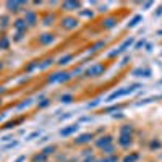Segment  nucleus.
<instances>
[{
	"label": "nucleus",
	"mask_w": 162,
	"mask_h": 162,
	"mask_svg": "<svg viewBox=\"0 0 162 162\" xmlns=\"http://www.w3.org/2000/svg\"><path fill=\"white\" fill-rule=\"evenodd\" d=\"M140 21H141V16H135V18L131 19V23H130L128 26H130V28H133V26H136V25H138V23H140Z\"/></svg>",
	"instance_id": "nucleus-16"
},
{
	"label": "nucleus",
	"mask_w": 162,
	"mask_h": 162,
	"mask_svg": "<svg viewBox=\"0 0 162 162\" xmlns=\"http://www.w3.org/2000/svg\"><path fill=\"white\" fill-rule=\"evenodd\" d=\"M47 141H49V136H44V138L41 140V144H42V143H47Z\"/></svg>",
	"instance_id": "nucleus-27"
},
{
	"label": "nucleus",
	"mask_w": 162,
	"mask_h": 162,
	"mask_svg": "<svg viewBox=\"0 0 162 162\" xmlns=\"http://www.w3.org/2000/svg\"><path fill=\"white\" fill-rule=\"evenodd\" d=\"M143 46H144V41H140V42L135 46V49H140V47H143Z\"/></svg>",
	"instance_id": "nucleus-25"
},
{
	"label": "nucleus",
	"mask_w": 162,
	"mask_h": 162,
	"mask_svg": "<svg viewBox=\"0 0 162 162\" xmlns=\"http://www.w3.org/2000/svg\"><path fill=\"white\" fill-rule=\"evenodd\" d=\"M63 26H66V28H70V29H73V28L78 26V23H76V19H73V18H66V19H63Z\"/></svg>",
	"instance_id": "nucleus-8"
},
{
	"label": "nucleus",
	"mask_w": 162,
	"mask_h": 162,
	"mask_svg": "<svg viewBox=\"0 0 162 162\" xmlns=\"http://www.w3.org/2000/svg\"><path fill=\"white\" fill-rule=\"evenodd\" d=\"M68 78H70V75H68V73H55V75H52V76L49 78V83L65 81V80H68Z\"/></svg>",
	"instance_id": "nucleus-4"
},
{
	"label": "nucleus",
	"mask_w": 162,
	"mask_h": 162,
	"mask_svg": "<svg viewBox=\"0 0 162 162\" xmlns=\"http://www.w3.org/2000/svg\"><path fill=\"white\" fill-rule=\"evenodd\" d=\"M73 7H76V3H73V2H68V3H63V8H73Z\"/></svg>",
	"instance_id": "nucleus-22"
},
{
	"label": "nucleus",
	"mask_w": 162,
	"mask_h": 162,
	"mask_svg": "<svg viewBox=\"0 0 162 162\" xmlns=\"http://www.w3.org/2000/svg\"><path fill=\"white\" fill-rule=\"evenodd\" d=\"M138 88H141V86H140V84H133V86H130V88H126V89H118V91L112 93V94L107 97V102H112L113 99H118V97H122V96H126V94H130V93H133V91H136Z\"/></svg>",
	"instance_id": "nucleus-1"
},
{
	"label": "nucleus",
	"mask_w": 162,
	"mask_h": 162,
	"mask_svg": "<svg viewBox=\"0 0 162 162\" xmlns=\"http://www.w3.org/2000/svg\"><path fill=\"white\" fill-rule=\"evenodd\" d=\"M52 152H55V146H49V148L42 149V154H44V156H49V154H52Z\"/></svg>",
	"instance_id": "nucleus-15"
},
{
	"label": "nucleus",
	"mask_w": 162,
	"mask_h": 162,
	"mask_svg": "<svg viewBox=\"0 0 162 162\" xmlns=\"http://www.w3.org/2000/svg\"><path fill=\"white\" fill-rule=\"evenodd\" d=\"M97 162H107V161H97Z\"/></svg>",
	"instance_id": "nucleus-31"
},
{
	"label": "nucleus",
	"mask_w": 162,
	"mask_h": 162,
	"mask_svg": "<svg viewBox=\"0 0 162 162\" xmlns=\"http://www.w3.org/2000/svg\"><path fill=\"white\" fill-rule=\"evenodd\" d=\"M118 143H120V146H123V148L130 146V144H131V135H120Z\"/></svg>",
	"instance_id": "nucleus-7"
},
{
	"label": "nucleus",
	"mask_w": 162,
	"mask_h": 162,
	"mask_svg": "<svg viewBox=\"0 0 162 162\" xmlns=\"http://www.w3.org/2000/svg\"><path fill=\"white\" fill-rule=\"evenodd\" d=\"M68 60H72V55H66V57L60 58V65H65V63H68Z\"/></svg>",
	"instance_id": "nucleus-18"
},
{
	"label": "nucleus",
	"mask_w": 162,
	"mask_h": 162,
	"mask_svg": "<svg viewBox=\"0 0 162 162\" xmlns=\"http://www.w3.org/2000/svg\"><path fill=\"white\" fill-rule=\"evenodd\" d=\"M25 21H26V23H29L31 26H34V25H36V15H34V13H31V11H29V13H26Z\"/></svg>",
	"instance_id": "nucleus-9"
},
{
	"label": "nucleus",
	"mask_w": 162,
	"mask_h": 162,
	"mask_svg": "<svg viewBox=\"0 0 162 162\" xmlns=\"http://www.w3.org/2000/svg\"><path fill=\"white\" fill-rule=\"evenodd\" d=\"M34 162H46V156H44V154L36 156V157H34Z\"/></svg>",
	"instance_id": "nucleus-19"
},
{
	"label": "nucleus",
	"mask_w": 162,
	"mask_h": 162,
	"mask_svg": "<svg viewBox=\"0 0 162 162\" xmlns=\"http://www.w3.org/2000/svg\"><path fill=\"white\" fill-rule=\"evenodd\" d=\"M135 76H151V72L149 70H135Z\"/></svg>",
	"instance_id": "nucleus-11"
},
{
	"label": "nucleus",
	"mask_w": 162,
	"mask_h": 162,
	"mask_svg": "<svg viewBox=\"0 0 162 162\" xmlns=\"http://www.w3.org/2000/svg\"><path fill=\"white\" fill-rule=\"evenodd\" d=\"M73 97L70 96V94H66V96H62V102H72Z\"/></svg>",
	"instance_id": "nucleus-21"
},
{
	"label": "nucleus",
	"mask_w": 162,
	"mask_h": 162,
	"mask_svg": "<svg viewBox=\"0 0 162 162\" xmlns=\"http://www.w3.org/2000/svg\"><path fill=\"white\" fill-rule=\"evenodd\" d=\"M0 104H2V99H0Z\"/></svg>",
	"instance_id": "nucleus-33"
},
{
	"label": "nucleus",
	"mask_w": 162,
	"mask_h": 162,
	"mask_svg": "<svg viewBox=\"0 0 162 162\" xmlns=\"http://www.w3.org/2000/svg\"><path fill=\"white\" fill-rule=\"evenodd\" d=\"M15 28H16V29H19V33H21V31L26 29V23L23 21V19H16V21H15Z\"/></svg>",
	"instance_id": "nucleus-10"
},
{
	"label": "nucleus",
	"mask_w": 162,
	"mask_h": 162,
	"mask_svg": "<svg viewBox=\"0 0 162 162\" xmlns=\"http://www.w3.org/2000/svg\"><path fill=\"white\" fill-rule=\"evenodd\" d=\"M0 68H2V63H0Z\"/></svg>",
	"instance_id": "nucleus-32"
},
{
	"label": "nucleus",
	"mask_w": 162,
	"mask_h": 162,
	"mask_svg": "<svg viewBox=\"0 0 162 162\" xmlns=\"http://www.w3.org/2000/svg\"><path fill=\"white\" fill-rule=\"evenodd\" d=\"M102 72H104V66L102 65H94L88 70V75L89 76H97V75H101Z\"/></svg>",
	"instance_id": "nucleus-5"
},
{
	"label": "nucleus",
	"mask_w": 162,
	"mask_h": 162,
	"mask_svg": "<svg viewBox=\"0 0 162 162\" xmlns=\"http://www.w3.org/2000/svg\"><path fill=\"white\" fill-rule=\"evenodd\" d=\"M10 140H11V136H3L2 138V141H10Z\"/></svg>",
	"instance_id": "nucleus-28"
},
{
	"label": "nucleus",
	"mask_w": 162,
	"mask_h": 162,
	"mask_svg": "<svg viewBox=\"0 0 162 162\" xmlns=\"http://www.w3.org/2000/svg\"><path fill=\"white\" fill-rule=\"evenodd\" d=\"M0 47H3V49H7V47H8V41H7V37H2V42H0Z\"/></svg>",
	"instance_id": "nucleus-20"
},
{
	"label": "nucleus",
	"mask_w": 162,
	"mask_h": 162,
	"mask_svg": "<svg viewBox=\"0 0 162 162\" xmlns=\"http://www.w3.org/2000/svg\"><path fill=\"white\" fill-rule=\"evenodd\" d=\"M54 41V36L52 34H44V36L41 37V42L42 44H49V42H52Z\"/></svg>",
	"instance_id": "nucleus-12"
},
{
	"label": "nucleus",
	"mask_w": 162,
	"mask_h": 162,
	"mask_svg": "<svg viewBox=\"0 0 162 162\" xmlns=\"http://www.w3.org/2000/svg\"><path fill=\"white\" fill-rule=\"evenodd\" d=\"M96 144L99 146V148H107V146H110L112 144V136H109V135H105V136H102V138H99V140L96 141Z\"/></svg>",
	"instance_id": "nucleus-3"
},
{
	"label": "nucleus",
	"mask_w": 162,
	"mask_h": 162,
	"mask_svg": "<svg viewBox=\"0 0 162 162\" xmlns=\"http://www.w3.org/2000/svg\"><path fill=\"white\" fill-rule=\"evenodd\" d=\"M159 146H161V143H152L151 148H159Z\"/></svg>",
	"instance_id": "nucleus-29"
},
{
	"label": "nucleus",
	"mask_w": 162,
	"mask_h": 162,
	"mask_svg": "<svg viewBox=\"0 0 162 162\" xmlns=\"http://www.w3.org/2000/svg\"><path fill=\"white\" fill-rule=\"evenodd\" d=\"M102 46H104V42H97V44L94 46L93 49H94V50H97V49H99V47H102Z\"/></svg>",
	"instance_id": "nucleus-24"
},
{
	"label": "nucleus",
	"mask_w": 162,
	"mask_h": 162,
	"mask_svg": "<svg viewBox=\"0 0 162 162\" xmlns=\"http://www.w3.org/2000/svg\"><path fill=\"white\" fill-rule=\"evenodd\" d=\"M39 135H41V133H39V131H34V133H31V135H29V136L26 138V141H33L34 138H37Z\"/></svg>",
	"instance_id": "nucleus-17"
},
{
	"label": "nucleus",
	"mask_w": 162,
	"mask_h": 162,
	"mask_svg": "<svg viewBox=\"0 0 162 162\" xmlns=\"http://www.w3.org/2000/svg\"><path fill=\"white\" fill-rule=\"evenodd\" d=\"M91 140H93V135H91V133H84V135L78 136V140L75 141V143L76 144H86V143H89Z\"/></svg>",
	"instance_id": "nucleus-6"
},
{
	"label": "nucleus",
	"mask_w": 162,
	"mask_h": 162,
	"mask_svg": "<svg viewBox=\"0 0 162 162\" xmlns=\"http://www.w3.org/2000/svg\"><path fill=\"white\" fill-rule=\"evenodd\" d=\"M25 159H26V156H19V157H18V159L15 161V162H23V161H25Z\"/></svg>",
	"instance_id": "nucleus-26"
},
{
	"label": "nucleus",
	"mask_w": 162,
	"mask_h": 162,
	"mask_svg": "<svg viewBox=\"0 0 162 162\" xmlns=\"http://www.w3.org/2000/svg\"><path fill=\"white\" fill-rule=\"evenodd\" d=\"M84 162H96V161H94V157H88V159H86Z\"/></svg>",
	"instance_id": "nucleus-30"
},
{
	"label": "nucleus",
	"mask_w": 162,
	"mask_h": 162,
	"mask_svg": "<svg viewBox=\"0 0 162 162\" xmlns=\"http://www.w3.org/2000/svg\"><path fill=\"white\" fill-rule=\"evenodd\" d=\"M31 104V99H28L26 102H23V104H19V107L18 109H25V107H28V105Z\"/></svg>",
	"instance_id": "nucleus-23"
},
{
	"label": "nucleus",
	"mask_w": 162,
	"mask_h": 162,
	"mask_svg": "<svg viewBox=\"0 0 162 162\" xmlns=\"http://www.w3.org/2000/svg\"><path fill=\"white\" fill-rule=\"evenodd\" d=\"M138 157H140L138 154H131V156H126L125 159H123V162H136Z\"/></svg>",
	"instance_id": "nucleus-14"
},
{
	"label": "nucleus",
	"mask_w": 162,
	"mask_h": 162,
	"mask_svg": "<svg viewBox=\"0 0 162 162\" xmlns=\"http://www.w3.org/2000/svg\"><path fill=\"white\" fill-rule=\"evenodd\" d=\"M78 130H80V125L75 123V125L66 126V128H62V130H60V135H62V136H70V135H73V133H76Z\"/></svg>",
	"instance_id": "nucleus-2"
},
{
	"label": "nucleus",
	"mask_w": 162,
	"mask_h": 162,
	"mask_svg": "<svg viewBox=\"0 0 162 162\" xmlns=\"http://www.w3.org/2000/svg\"><path fill=\"white\" fill-rule=\"evenodd\" d=\"M131 44H133V39H131V37H130V39H128V41H125V42H123V46H122V47H120V50H118V52H123V50L126 49V47H128V46H131ZM115 54H117V52H113L112 55H115Z\"/></svg>",
	"instance_id": "nucleus-13"
}]
</instances>
